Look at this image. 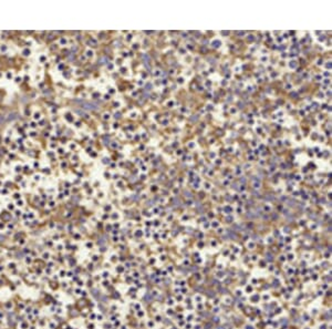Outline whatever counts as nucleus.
<instances>
[{"mask_svg":"<svg viewBox=\"0 0 332 329\" xmlns=\"http://www.w3.org/2000/svg\"><path fill=\"white\" fill-rule=\"evenodd\" d=\"M16 113H10L9 115H8V120H9V121H11V120H15L16 119Z\"/></svg>","mask_w":332,"mask_h":329,"instance_id":"obj_2","label":"nucleus"},{"mask_svg":"<svg viewBox=\"0 0 332 329\" xmlns=\"http://www.w3.org/2000/svg\"><path fill=\"white\" fill-rule=\"evenodd\" d=\"M80 103H81L82 108L87 109V110H96L97 108H99L96 104H94V103H90V102H80Z\"/></svg>","mask_w":332,"mask_h":329,"instance_id":"obj_1","label":"nucleus"},{"mask_svg":"<svg viewBox=\"0 0 332 329\" xmlns=\"http://www.w3.org/2000/svg\"><path fill=\"white\" fill-rule=\"evenodd\" d=\"M4 120H5V118H4V116H1V115H0V123H2V122H4Z\"/></svg>","mask_w":332,"mask_h":329,"instance_id":"obj_3","label":"nucleus"}]
</instances>
